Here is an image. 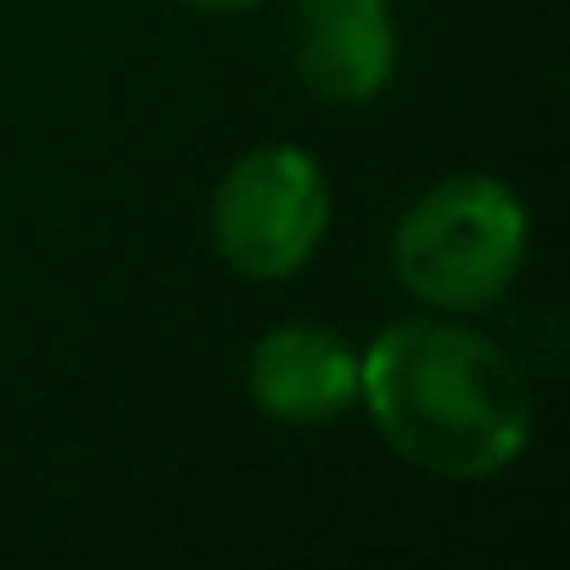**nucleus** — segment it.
<instances>
[{
	"label": "nucleus",
	"instance_id": "f257e3e1",
	"mask_svg": "<svg viewBox=\"0 0 570 570\" xmlns=\"http://www.w3.org/2000/svg\"><path fill=\"white\" fill-rule=\"evenodd\" d=\"M358 403L392 453L442 481H492L531 442L520 364L453 314L386 325L358 353Z\"/></svg>",
	"mask_w": 570,
	"mask_h": 570
},
{
	"label": "nucleus",
	"instance_id": "f03ea898",
	"mask_svg": "<svg viewBox=\"0 0 570 570\" xmlns=\"http://www.w3.org/2000/svg\"><path fill=\"white\" fill-rule=\"evenodd\" d=\"M531 224L520 196L487 174H453L420 190L392 229V274L425 314H481L525 268Z\"/></svg>",
	"mask_w": 570,
	"mask_h": 570
},
{
	"label": "nucleus",
	"instance_id": "7ed1b4c3",
	"mask_svg": "<svg viewBox=\"0 0 570 570\" xmlns=\"http://www.w3.org/2000/svg\"><path fill=\"white\" fill-rule=\"evenodd\" d=\"M325 229L331 185L303 146H257L213 185V252L246 279H292L320 252Z\"/></svg>",
	"mask_w": 570,
	"mask_h": 570
},
{
	"label": "nucleus",
	"instance_id": "20e7f679",
	"mask_svg": "<svg viewBox=\"0 0 570 570\" xmlns=\"http://www.w3.org/2000/svg\"><path fill=\"white\" fill-rule=\"evenodd\" d=\"M292 68L331 107L375 101L397 68V18L386 0H292L285 18Z\"/></svg>",
	"mask_w": 570,
	"mask_h": 570
},
{
	"label": "nucleus",
	"instance_id": "39448f33",
	"mask_svg": "<svg viewBox=\"0 0 570 570\" xmlns=\"http://www.w3.org/2000/svg\"><path fill=\"white\" fill-rule=\"evenodd\" d=\"M252 403L285 425H325L358 403V353L325 325H274L246 358Z\"/></svg>",
	"mask_w": 570,
	"mask_h": 570
},
{
	"label": "nucleus",
	"instance_id": "423d86ee",
	"mask_svg": "<svg viewBox=\"0 0 570 570\" xmlns=\"http://www.w3.org/2000/svg\"><path fill=\"white\" fill-rule=\"evenodd\" d=\"M185 7H202V12H246V7H263V0H185Z\"/></svg>",
	"mask_w": 570,
	"mask_h": 570
}]
</instances>
